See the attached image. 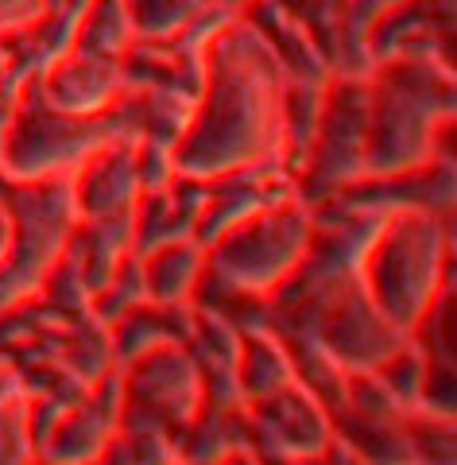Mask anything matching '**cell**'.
I'll list each match as a JSON object with an SVG mask.
<instances>
[{"mask_svg": "<svg viewBox=\"0 0 457 465\" xmlns=\"http://www.w3.org/2000/svg\"><path fill=\"white\" fill-rule=\"evenodd\" d=\"M121 423H124V376L121 369H113L58 419V427L43 442V461L97 465L109 442L121 434Z\"/></svg>", "mask_w": 457, "mask_h": 465, "instance_id": "52a82bcc", "label": "cell"}, {"mask_svg": "<svg viewBox=\"0 0 457 465\" xmlns=\"http://www.w3.org/2000/svg\"><path fill=\"white\" fill-rule=\"evenodd\" d=\"M314 237V210L299 194L248 213L205 244V275L241 295L268 299L299 268Z\"/></svg>", "mask_w": 457, "mask_h": 465, "instance_id": "3957f363", "label": "cell"}, {"mask_svg": "<svg viewBox=\"0 0 457 465\" xmlns=\"http://www.w3.org/2000/svg\"><path fill=\"white\" fill-rule=\"evenodd\" d=\"M27 403L16 400L0 407V446H27Z\"/></svg>", "mask_w": 457, "mask_h": 465, "instance_id": "9a60e30c", "label": "cell"}, {"mask_svg": "<svg viewBox=\"0 0 457 465\" xmlns=\"http://www.w3.org/2000/svg\"><path fill=\"white\" fill-rule=\"evenodd\" d=\"M124 8L136 39L159 43V39L183 35L205 12V0H124Z\"/></svg>", "mask_w": 457, "mask_h": 465, "instance_id": "4fadbf2b", "label": "cell"}, {"mask_svg": "<svg viewBox=\"0 0 457 465\" xmlns=\"http://www.w3.org/2000/svg\"><path fill=\"white\" fill-rule=\"evenodd\" d=\"M140 260H144V283L152 302H194V291L205 275V244H198L194 237L171 241L144 252Z\"/></svg>", "mask_w": 457, "mask_h": 465, "instance_id": "30bf717a", "label": "cell"}, {"mask_svg": "<svg viewBox=\"0 0 457 465\" xmlns=\"http://www.w3.org/2000/svg\"><path fill=\"white\" fill-rule=\"evenodd\" d=\"M8 252H12V213L5 202H0V264L8 260Z\"/></svg>", "mask_w": 457, "mask_h": 465, "instance_id": "2e32d148", "label": "cell"}, {"mask_svg": "<svg viewBox=\"0 0 457 465\" xmlns=\"http://www.w3.org/2000/svg\"><path fill=\"white\" fill-rule=\"evenodd\" d=\"M294 384V365L287 345L275 338L268 326L241 330V361H237V388L244 403L268 400L279 388Z\"/></svg>", "mask_w": 457, "mask_h": 465, "instance_id": "8fae6325", "label": "cell"}, {"mask_svg": "<svg viewBox=\"0 0 457 465\" xmlns=\"http://www.w3.org/2000/svg\"><path fill=\"white\" fill-rule=\"evenodd\" d=\"M144 194L140 171H136V140L121 136L101 143L78 167L70 171V198L78 222L85 217H116L132 213Z\"/></svg>", "mask_w": 457, "mask_h": 465, "instance_id": "ba28073f", "label": "cell"}, {"mask_svg": "<svg viewBox=\"0 0 457 465\" xmlns=\"http://www.w3.org/2000/svg\"><path fill=\"white\" fill-rule=\"evenodd\" d=\"M35 85L51 109L74 113V116H97L121 101L124 63L121 58H101V54H85L70 47L47 70H39Z\"/></svg>", "mask_w": 457, "mask_h": 465, "instance_id": "9c48e42d", "label": "cell"}, {"mask_svg": "<svg viewBox=\"0 0 457 465\" xmlns=\"http://www.w3.org/2000/svg\"><path fill=\"white\" fill-rule=\"evenodd\" d=\"M47 8V0H0V32H20L35 24Z\"/></svg>", "mask_w": 457, "mask_h": 465, "instance_id": "5bb4252c", "label": "cell"}, {"mask_svg": "<svg viewBox=\"0 0 457 465\" xmlns=\"http://www.w3.org/2000/svg\"><path fill=\"white\" fill-rule=\"evenodd\" d=\"M132 39H136V32H132L124 0H90L82 8L78 32H74V51L101 54V58H124L132 51L128 47Z\"/></svg>", "mask_w": 457, "mask_h": 465, "instance_id": "7c38bea8", "label": "cell"}, {"mask_svg": "<svg viewBox=\"0 0 457 465\" xmlns=\"http://www.w3.org/2000/svg\"><path fill=\"white\" fill-rule=\"evenodd\" d=\"M244 415L248 450L272 465L314 461L333 442V415L299 381L279 388L268 400L244 403Z\"/></svg>", "mask_w": 457, "mask_h": 465, "instance_id": "5b68a950", "label": "cell"}, {"mask_svg": "<svg viewBox=\"0 0 457 465\" xmlns=\"http://www.w3.org/2000/svg\"><path fill=\"white\" fill-rule=\"evenodd\" d=\"M8 63H12V58H8V51H0V85H5V78H8V70H12Z\"/></svg>", "mask_w": 457, "mask_h": 465, "instance_id": "e0dca14e", "label": "cell"}, {"mask_svg": "<svg viewBox=\"0 0 457 465\" xmlns=\"http://www.w3.org/2000/svg\"><path fill=\"white\" fill-rule=\"evenodd\" d=\"M450 222L422 210H392L376 229L361 260V283L368 299L400 330L431 314L434 302L450 291Z\"/></svg>", "mask_w": 457, "mask_h": 465, "instance_id": "7a4b0ae2", "label": "cell"}, {"mask_svg": "<svg viewBox=\"0 0 457 465\" xmlns=\"http://www.w3.org/2000/svg\"><path fill=\"white\" fill-rule=\"evenodd\" d=\"M407 338L411 333L395 326L392 318L368 299L361 280L333 302L314 330V341L326 349L349 376L353 372H376Z\"/></svg>", "mask_w": 457, "mask_h": 465, "instance_id": "8992f818", "label": "cell"}, {"mask_svg": "<svg viewBox=\"0 0 457 465\" xmlns=\"http://www.w3.org/2000/svg\"><path fill=\"white\" fill-rule=\"evenodd\" d=\"M287 70L253 20H229L202 51V85L183 136L174 174L217 179L241 167H283ZM291 174V171H287ZM294 179V174H291Z\"/></svg>", "mask_w": 457, "mask_h": 465, "instance_id": "6da1fadb", "label": "cell"}, {"mask_svg": "<svg viewBox=\"0 0 457 465\" xmlns=\"http://www.w3.org/2000/svg\"><path fill=\"white\" fill-rule=\"evenodd\" d=\"M124 376V423L121 430H174L179 442L183 427L202 411L205 388L186 345L147 349L136 361L121 365Z\"/></svg>", "mask_w": 457, "mask_h": 465, "instance_id": "277c9868", "label": "cell"}]
</instances>
